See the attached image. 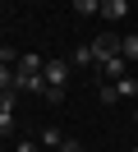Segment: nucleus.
<instances>
[{
	"label": "nucleus",
	"mask_w": 138,
	"mask_h": 152,
	"mask_svg": "<svg viewBox=\"0 0 138 152\" xmlns=\"http://www.w3.org/2000/svg\"><path fill=\"white\" fill-rule=\"evenodd\" d=\"M134 78H138V65H134Z\"/></svg>",
	"instance_id": "17"
},
{
	"label": "nucleus",
	"mask_w": 138,
	"mask_h": 152,
	"mask_svg": "<svg viewBox=\"0 0 138 152\" xmlns=\"http://www.w3.org/2000/svg\"><path fill=\"white\" fill-rule=\"evenodd\" d=\"M129 152H138V143H134V148H129Z\"/></svg>",
	"instance_id": "16"
},
{
	"label": "nucleus",
	"mask_w": 138,
	"mask_h": 152,
	"mask_svg": "<svg viewBox=\"0 0 138 152\" xmlns=\"http://www.w3.org/2000/svg\"><path fill=\"white\" fill-rule=\"evenodd\" d=\"M120 42H124V37H115V32H101V37H92L97 65H101V60H110V56H120Z\"/></svg>",
	"instance_id": "2"
},
{
	"label": "nucleus",
	"mask_w": 138,
	"mask_h": 152,
	"mask_svg": "<svg viewBox=\"0 0 138 152\" xmlns=\"http://www.w3.org/2000/svg\"><path fill=\"white\" fill-rule=\"evenodd\" d=\"M69 65H97V51H92V42L74 46V60H69Z\"/></svg>",
	"instance_id": "8"
},
{
	"label": "nucleus",
	"mask_w": 138,
	"mask_h": 152,
	"mask_svg": "<svg viewBox=\"0 0 138 152\" xmlns=\"http://www.w3.org/2000/svg\"><path fill=\"white\" fill-rule=\"evenodd\" d=\"M42 78H46V88H64L69 83V60H46Z\"/></svg>",
	"instance_id": "1"
},
{
	"label": "nucleus",
	"mask_w": 138,
	"mask_h": 152,
	"mask_svg": "<svg viewBox=\"0 0 138 152\" xmlns=\"http://www.w3.org/2000/svg\"><path fill=\"white\" fill-rule=\"evenodd\" d=\"M14 92H37V97H42V92H46V78H42V74H23V69H18Z\"/></svg>",
	"instance_id": "4"
},
{
	"label": "nucleus",
	"mask_w": 138,
	"mask_h": 152,
	"mask_svg": "<svg viewBox=\"0 0 138 152\" xmlns=\"http://www.w3.org/2000/svg\"><path fill=\"white\" fill-rule=\"evenodd\" d=\"M18 152H37V143L32 138H18Z\"/></svg>",
	"instance_id": "14"
},
{
	"label": "nucleus",
	"mask_w": 138,
	"mask_h": 152,
	"mask_svg": "<svg viewBox=\"0 0 138 152\" xmlns=\"http://www.w3.org/2000/svg\"><path fill=\"white\" fill-rule=\"evenodd\" d=\"M120 56H124V60H129V69H134V65H138V32H129V37H124V42H120Z\"/></svg>",
	"instance_id": "7"
},
{
	"label": "nucleus",
	"mask_w": 138,
	"mask_h": 152,
	"mask_svg": "<svg viewBox=\"0 0 138 152\" xmlns=\"http://www.w3.org/2000/svg\"><path fill=\"white\" fill-rule=\"evenodd\" d=\"M18 69H23V74H42L46 60H42V56H32V51H23V56H18Z\"/></svg>",
	"instance_id": "6"
},
{
	"label": "nucleus",
	"mask_w": 138,
	"mask_h": 152,
	"mask_svg": "<svg viewBox=\"0 0 138 152\" xmlns=\"http://www.w3.org/2000/svg\"><path fill=\"white\" fill-rule=\"evenodd\" d=\"M14 83H18V69L0 65V92H14Z\"/></svg>",
	"instance_id": "11"
},
{
	"label": "nucleus",
	"mask_w": 138,
	"mask_h": 152,
	"mask_svg": "<svg viewBox=\"0 0 138 152\" xmlns=\"http://www.w3.org/2000/svg\"><path fill=\"white\" fill-rule=\"evenodd\" d=\"M134 120H138V111H134Z\"/></svg>",
	"instance_id": "18"
},
{
	"label": "nucleus",
	"mask_w": 138,
	"mask_h": 152,
	"mask_svg": "<svg viewBox=\"0 0 138 152\" xmlns=\"http://www.w3.org/2000/svg\"><path fill=\"white\" fill-rule=\"evenodd\" d=\"M0 5H5V0H0Z\"/></svg>",
	"instance_id": "19"
},
{
	"label": "nucleus",
	"mask_w": 138,
	"mask_h": 152,
	"mask_svg": "<svg viewBox=\"0 0 138 152\" xmlns=\"http://www.w3.org/2000/svg\"><path fill=\"white\" fill-rule=\"evenodd\" d=\"M115 97H120V92H115V83H110V78H106V83H101V102L110 106V102H115Z\"/></svg>",
	"instance_id": "13"
},
{
	"label": "nucleus",
	"mask_w": 138,
	"mask_h": 152,
	"mask_svg": "<svg viewBox=\"0 0 138 152\" xmlns=\"http://www.w3.org/2000/svg\"><path fill=\"white\" fill-rule=\"evenodd\" d=\"M74 14L78 19H92V14H101V0H74Z\"/></svg>",
	"instance_id": "10"
},
{
	"label": "nucleus",
	"mask_w": 138,
	"mask_h": 152,
	"mask_svg": "<svg viewBox=\"0 0 138 152\" xmlns=\"http://www.w3.org/2000/svg\"><path fill=\"white\" fill-rule=\"evenodd\" d=\"M42 143H46V148H64V134L55 129V124H46V129H42Z\"/></svg>",
	"instance_id": "12"
},
{
	"label": "nucleus",
	"mask_w": 138,
	"mask_h": 152,
	"mask_svg": "<svg viewBox=\"0 0 138 152\" xmlns=\"http://www.w3.org/2000/svg\"><path fill=\"white\" fill-rule=\"evenodd\" d=\"M101 19H106V23L129 19V0H101Z\"/></svg>",
	"instance_id": "3"
},
{
	"label": "nucleus",
	"mask_w": 138,
	"mask_h": 152,
	"mask_svg": "<svg viewBox=\"0 0 138 152\" xmlns=\"http://www.w3.org/2000/svg\"><path fill=\"white\" fill-rule=\"evenodd\" d=\"M115 92H120V97H138V78H134V69H129L124 78H115Z\"/></svg>",
	"instance_id": "9"
},
{
	"label": "nucleus",
	"mask_w": 138,
	"mask_h": 152,
	"mask_svg": "<svg viewBox=\"0 0 138 152\" xmlns=\"http://www.w3.org/2000/svg\"><path fill=\"white\" fill-rule=\"evenodd\" d=\"M60 152H83V143H74V138H64V148Z\"/></svg>",
	"instance_id": "15"
},
{
	"label": "nucleus",
	"mask_w": 138,
	"mask_h": 152,
	"mask_svg": "<svg viewBox=\"0 0 138 152\" xmlns=\"http://www.w3.org/2000/svg\"><path fill=\"white\" fill-rule=\"evenodd\" d=\"M101 74L115 83V78H124V74H129V60H124V56H110V60H101Z\"/></svg>",
	"instance_id": "5"
}]
</instances>
